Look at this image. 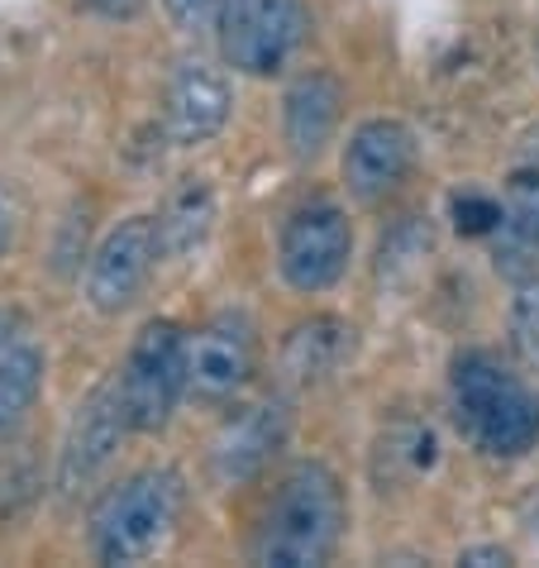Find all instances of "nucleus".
<instances>
[{
	"label": "nucleus",
	"instance_id": "obj_17",
	"mask_svg": "<svg viewBox=\"0 0 539 568\" xmlns=\"http://www.w3.org/2000/svg\"><path fill=\"white\" fill-rule=\"evenodd\" d=\"M439 459V439L430 425L420 420H391L373 445V483L383 487H406L416 483L420 473H430Z\"/></svg>",
	"mask_w": 539,
	"mask_h": 568
},
{
	"label": "nucleus",
	"instance_id": "obj_24",
	"mask_svg": "<svg viewBox=\"0 0 539 568\" xmlns=\"http://www.w3.org/2000/svg\"><path fill=\"white\" fill-rule=\"evenodd\" d=\"M14 230H20V196H14L10 186L0 182V258L10 254V244H14Z\"/></svg>",
	"mask_w": 539,
	"mask_h": 568
},
{
	"label": "nucleus",
	"instance_id": "obj_12",
	"mask_svg": "<svg viewBox=\"0 0 539 568\" xmlns=\"http://www.w3.org/2000/svg\"><path fill=\"white\" fill-rule=\"evenodd\" d=\"M234 110V91L230 77L205 58H182L177 68L167 72L163 87V130L177 149H196L211 144V139L230 124Z\"/></svg>",
	"mask_w": 539,
	"mask_h": 568
},
{
	"label": "nucleus",
	"instance_id": "obj_14",
	"mask_svg": "<svg viewBox=\"0 0 539 568\" xmlns=\"http://www.w3.org/2000/svg\"><path fill=\"white\" fill-rule=\"evenodd\" d=\"M358 349V329L339 321V315H311L296 321L282 339L277 368L287 387H325L329 377H339L348 368V358Z\"/></svg>",
	"mask_w": 539,
	"mask_h": 568
},
{
	"label": "nucleus",
	"instance_id": "obj_11",
	"mask_svg": "<svg viewBox=\"0 0 539 568\" xmlns=\"http://www.w3.org/2000/svg\"><path fill=\"white\" fill-rule=\"evenodd\" d=\"M344 186L358 206H377V201L396 196L406 186V178L416 172V134L410 124L391 115L363 120L344 144Z\"/></svg>",
	"mask_w": 539,
	"mask_h": 568
},
{
	"label": "nucleus",
	"instance_id": "obj_7",
	"mask_svg": "<svg viewBox=\"0 0 539 568\" xmlns=\"http://www.w3.org/2000/svg\"><path fill=\"white\" fill-rule=\"evenodd\" d=\"M258 373V325L244 306H225L192 339V387L186 397L201 406H230Z\"/></svg>",
	"mask_w": 539,
	"mask_h": 568
},
{
	"label": "nucleus",
	"instance_id": "obj_9",
	"mask_svg": "<svg viewBox=\"0 0 539 568\" xmlns=\"http://www.w3.org/2000/svg\"><path fill=\"white\" fill-rule=\"evenodd\" d=\"M124 435H134V430L120 402V377H105V383H96L82 397V406L68 420V435L58 445V478H53L58 497H82L110 468Z\"/></svg>",
	"mask_w": 539,
	"mask_h": 568
},
{
	"label": "nucleus",
	"instance_id": "obj_25",
	"mask_svg": "<svg viewBox=\"0 0 539 568\" xmlns=\"http://www.w3.org/2000/svg\"><path fill=\"white\" fill-rule=\"evenodd\" d=\"M458 564H511V549H501V545H472L458 555Z\"/></svg>",
	"mask_w": 539,
	"mask_h": 568
},
{
	"label": "nucleus",
	"instance_id": "obj_15",
	"mask_svg": "<svg viewBox=\"0 0 539 568\" xmlns=\"http://www.w3.org/2000/svg\"><path fill=\"white\" fill-rule=\"evenodd\" d=\"M491 258L501 273L520 277L539 258V172L520 168L501 186V225L491 234Z\"/></svg>",
	"mask_w": 539,
	"mask_h": 568
},
{
	"label": "nucleus",
	"instance_id": "obj_6",
	"mask_svg": "<svg viewBox=\"0 0 539 568\" xmlns=\"http://www.w3.org/2000/svg\"><path fill=\"white\" fill-rule=\"evenodd\" d=\"M315 14L306 0H240L215 24L220 58L240 77H273L311 43Z\"/></svg>",
	"mask_w": 539,
	"mask_h": 568
},
{
	"label": "nucleus",
	"instance_id": "obj_22",
	"mask_svg": "<svg viewBox=\"0 0 539 568\" xmlns=\"http://www.w3.org/2000/svg\"><path fill=\"white\" fill-rule=\"evenodd\" d=\"M149 0H72L77 14H87V20H101V24H130L144 14Z\"/></svg>",
	"mask_w": 539,
	"mask_h": 568
},
{
	"label": "nucleus",
	"instance_id": "obj_1",
	"mask_svg": "<svg viewBox=\"0 0 539 568\" xmlns=\"http://www.w3.org/2000/svg\"><path fill=\"white\" fill-rule=\"evenodd\" d=\"M348 526V497L339 473L321 459H301L277 478L253 526L248 555L273 568H315L329 564Z\"/></svg>",
	"mask_w": 539,
	"mask_h": 568
},
{
	"label": "nucleus",
	"instance_id": "obj_16",
	"mask_svg": "<svg viewBox=\"0 0 539 568\" xmlns=\"http://www.w3.org/2000/svg\"><path fill=\"white\" fill-rule=\"evenodd\" d=\"M157 244L163 258H186L205 244V234L215 225V186L205 178H177L167 186L163 206H157Z\"/></svg>",
	"mask_w": 539,
	"mask_h": 568
},
{
	"label": "nucleus",
	"instance_id": "obj_5",
	"mask_svg": "<svg viewBox=\"0 0 539 568\" xmlns=\"http://www.w3.org/2000/svg\"><path fill=\"white\" fill-rule=\"evenodd\" d=\"M348 258H354V220L339 201L311 196L296 211H287L277 230V273L292 292H329L348 273Z\"/></svg>",
	"mask_w": 539,
	"mask_h": 568
},
{
	"label": "nucleus",
	"instance_id": "obj_26",
	"mask_svg": "<svg viewBox=\"0 0 539 568\" xmlns=\"http://www.w3.org/2000/svg\"><path fill=\"white\" fill-rule=\"evenodd\" d=\"M535 49H539V43H535Z\"/></svg>",
	"mask_w": 539,
	"mask_h": 568
},
{
	"label": "nucleus",
	"instance_id": "obj_18",
	"mask_svg": "<svg viewBox=\"0 0 539 568\" xmlns=\"http://www.w3.org/2000/svg\"><path fill=\"white\" fill-rule=\"evenodd\" d=\"M43 373H49V354H43L34 339L14 344V349L0 358V445H10V439L24 430L29 412L39 406Z\"/></svg>",
	"mask_w": 539,
	"mask_h": 568
},
{
	"label": "nucleus",
	"instance_id": "obj_20",
	"mask_svg": "<svg viewBox=\"0 0 539 568\" xmlns=\"http://www.w3.org/2000/svg\"><path fill=\"white\" fill-rule=\"evenodd\" d=\"M511 344L520 363L539 373V277H526L511 302Z\"/></svg>",
	"mask_w": 539,
	"mask_h": 568
},
{
	"label": "nucleus",
	"instance_id": "obj_2",
	"mask_svg": "<svg viewBox=\"0 0 539 568\" xmlns=\"http://www.w3.org/2000/svg\"><path fill=\"white\" fill-rule=\"evenodd\" d=\"M449 416L482 459H526L539 449V392L491 349H464L449 363Z\"/></svg>",
	"mask_w": 539,
	"mask_h": 568
},
{
	"label": "nucleus",
	"instance_id": "obj_19",
	"mask_svg": "<svg viewBox=\"0 0 539 568\" xmlns=\"http://www.w3.org/2000/svg\"><path fill=\"white\" fill-rule=\"evenodd\" d=\"M449 220L464 240H491L501 225V196L482 192V186H464L449 196Z\"/></svg>",
	"mask_w": 539,
	"mask_h": 568
},
{
	"label": "nucleus",
	"instance_id": "obj_13",
	"mask_svg": "<svg viewBox=\"0 0 539 568\" xmlns=\"http://www.w3.org/2000/svg\"><path fill=\"white\" fill-rule=\"evenodd\" d=\"M344 115V82L325 68L292 77L282 91V144L292 158H321Z\"/></svg>",
	"mask_w": 539,
	"mask_h": 568
},
{
	"label": "nucleus",
	"instance_id": "obj_23",
	"mask_svg": "<svg viewBox=\"0 0 539 568\" xmlns=\"http://www.w3.org/2000/svg\"><path fill=\"white\" fill-rule=\"evenodd\" d=\"M24 339H29V315L20 306H0V358Z\"/></svg>",
	"mask_w": 539,
	"mask_h": 568
},
{
	"label": "nucleus",
	"instance_id": "obj_3",
	"mask_svg": "<svg viewBox=\"0 0 539 568\" xmlns=\"http://www.w3.org/2000/svg\"><path fill=\"white\" fill-rule=\"evenodd\" d=\"M186 507V478L172 464L124 473L91 511V555L101 564H144L167 545Z\"/></svg>",
	"mask_w": 539,
	"mask_h": 568
},
{
	"label": "nucleus",
	"instance_id": "obj_8",
	"mask_svg": "<svg viewBox=\"0 0 539 568\" xmlns=\"http://www.w3.org/2000/svg\"><path fill=\"white\" fill-rule=\"evenodd\" d=\"M163 244H157V220L153 215H124L120 225L105 230V240L91 248L87 263V302L96 315H124L144 296L149 277Z\"/></svg>",
	"mask_w": 539,
	"mask_h": 568
},
{
	"label": "nucleus",
	"instance_id": "obj_4",
	"mask_svg": "<svg viewBox=\"0 0 539 568\" xmlns=\"http://www.w3.org/2000/svg\"><path fill=\"white\" fill-rule=\"evenodd\" d=\"M115 377H120V402H124V416H130V430L134 435L167 430L186 387H192V339H186V329L177 321H167V315L144 321Z\"/></svg>",
	"mask_w": 539,
	"mask_h": 568
},
{
	"label": "nucleus",
	"instance_id": "obj_21",
	"mask_svg": "<svg viewBox=\"0 0 539 568\" xmlns=\"http://www.w3.org/2000/svg\"><path fill=\"white\" fill-rule=\"evenodd\" d=\"M234 6H240V0H163L167 20L177 24L182 34H211Z\"/></svg>",
	"mask_w": 539,
	"mask_h": 568
},
{
	"label": "nucleus",
	"instance_id": "obj_10",
	"mask_svg": "<svg viewBox=\"0 0 539 568\" xmlns=\"http://www.w3.org/2000/svg\"><path fill=\"white\" fill-rule=\"evenodd\" d=\"M292 435V406L282 397H263L220 420V430L211 439V478L220 487H244L277 459V449Z\"/></svg>",
	"mask_w": 539,
	"mask_h": 568
}]
</instances>
